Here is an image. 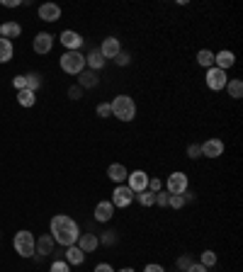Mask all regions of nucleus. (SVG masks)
<instances>
[{
	"label": "nucleus",
	"mask_w": 243,
	"mask_h": 272,
	"mask_svg": "<svg viewBox=\"0 0 243 272\" xmlns=\"http://www.w3.org/2000/svg\"><path fill=\"white\" fill-rule=\"evenodd\" d=\"M49 229H51L54 243H59V246H63V248L75 246L78 238H80L78 223L73 221L71 216H66V214H56V216L51 219V223H49Z\"/></svg>",
	"instance_id": "obj_1"
},
{
	"label": "nucleus",
	"mask_w": 243,
	"mask_h": 272,
	"mask_svg": "<svg viewBox=\"0 0 243 272\" xmlns=\"http://www.w3.org/2000/svg\"><path fill=\"white\" fill-rule=\"evenodd\" d=\"M12 246H15V253H17L20 258H34L36 238H34V234H32V231L22 229V231H17V234H15V238H12Z\"/></svg>",
	"instance_id": "obj_2"
},
{
	"label": "nucleus",
	"mask_w": 243,
	"mask_h": 272,
	"mask_svg": "<svg viewBox=\"0 0 243 272\" xmlns=\"http://www.w3.org/2000/svg\"><path fill=\"white\" fill-rule=\"evenodd\" d=\"M112 105V114L119 119V122H132L136 117V102L129 95H117V98L109 102Z\"/></svg>",
	"instance_id": "obj_3"
},
{
	"label": "nucleus",
	"mask_w": 243,
	"mask_h": 272,
	"mask_svg": "<svg viewBox=\"0 0 243 272\" xmlns=\"http://www.w3.org/2000/svg\"><path fill=\"white\" fill-rule=\"evenodd\" d=\"M59 63H61V71L68 75H78L80 71H85V56L80 51H66L59 59Z\"/></svg>",
	"instance_id": "obj_4"
},
{
	"label": "nucleus",
	"mask_w": 243,
	"mask_h": 272,
	"mask_svg": "<svg viewBox=\"0 0 243 272\" xmlns=\"http://www.w3.org/2000/svg\"><path fill=\"white\" fill-rule=\"evenodd\" d=\"M190 190V177L185 173H170L168 180H166V192L168 195H182V192H187Z\"/></svg>",
	"instance_id": "obj_5"
},
{
	"label": "nucleus",
	"mask_w": 243,
	"mask_h": 272,
	"mask_svg": "<svg viewBox=\"0 0 243 272\" xmlns=\"http://www.w3.org/2000/svg\"><path fill=\"white\" fill-rule=\"evenodd\" d=\"M205 83H207V87H209V90L219 93V90H224V87H226V83H229V75H226V71H221V68H217V66H212V68H207Z\"/></svg>",
	"instance_id": "obj_6"
},
{
	"label": "nucleus",
	"mask_w": 243,
	"mask_h": 272,
	"mask_svg": "<svg viewBox=\"0 0 243 272\" xmlns=\"http://www.w3.org/2000/svg\"><path fill=\"white\" fill-rule=\"evenodd\" d=\"M148 180H151V175L148 173H144V170H132V173L127 175V187L136 195V192L148 190Z\"/></svg>",
	"instance_id": "obj_7"
},
{
	"label": "nucleus",
	"mask_w": 243,
	"mask_h": 272,
	"mask_svg": "<svg viewBox=\"0 0 243 272\" xmlns=\"http://www.w3.org/2000/svg\"><path fill=\"white\" fill-rule=\"evenodd\" d=\"M132 199H134V192L127 185L114 187V192H112V204H114V209H127V207L132 204Z\"/></svg>",
	"instance_id": "obj_8"
},
{
	"label": "nucleus",
	"mask_w": 243,
	"mask_h": 272,
	"mask_svg": "<svg viewBox=\"0 0 243 272\" xmlns=\"http://www.w3.org/2000/svg\"><path fill=\"white\" fill-rule=\"evenodd\" d=\"M61 44L66 47V51H80L85 39L78 34V32H73V29H66V32H61Z\"/></svg>",
	"instance_id": "obj_9"
},
{
	"label": "nucleus",
	"mask_w": 243,
	"mask_h": 272,
	"mask_svg": "<svg viewBox=\"0 0 243 272\" xmlns=\"http://www.w3.org/2000/svg\"><path fill=\"white\" fill-rule=\"evenodd\" d=\"M199 149H202L205 158H219L224 153V141L221 139H207L205 144H199Z\"/></svg>",
	"instance_id": "obj_10"
},
{
	"label": "nucleus",
	"mask_w": 243,
	"mask_h": 272,
	"mask_svg": "<svg viewBox=\"0 0 243 272\" xmlns=\"http://www.w3.org/2000/svg\"><path fill=\"white\" fill-rule=\"evenodd\" d=\"M112 216H114V204H112L109 199L97 202V207H95V221L107 223V221H112Z\"/></svg>",
	"instance_id": "obj_11"
},
{
	"label": "nucleus",
	"mask_w": 243,
	"mask_h": 272,
	"mask_svg": "<svg viewBox=\"0 0 243 272\" xmlns=\"http://www.w3.org/2000/svg\"><path fill=\"white\" fill-rule=\"evenodd\" d=\"M39 20H44V22H59L61 8L56 3H44V5H39Z\"/></svg>",
	"instance_id": "obj_12"
},
{
	"label": "nucleus",
	"mask_w": 243,
	"mask_h": 272,
	"mask_svg": "<svg viewBox=\"0 0 243 272\" xmlns=\"http://www.w3.org/2000/svg\"><path fill=\"white\" fill-rule=\"evenodd\" d=\"M119 51H122V41L117 37H107L100 44V54L105 56V61H107V59H114Z\"/></svg>",
	"instance_id": "obj_13"
},
{
	"label": "nucleus",
	"mask_w": 243,
	"mask_h": 272,
	"mask_svg": "<svg viewBox=\"0 0 243 272\" xmlns=\"http://www.w3.org/2000/svg\"><path fill=\"white\" fill-rule=\"evenodd\" d=\"M233 63H236V54L233 51L224 49V51H219V54H214V66L221 68V71H229Z\"/></svg>",
	"instance_id": "obj_14"
},
{
	"label": "nucleus",
	"mask_w": 243,
	"mask_h": 272,
	"mask_svg": "<svg viewBox=\"0 0 243 272\" xmlns=\"http://www.w3.org/2000/svg\"><path fill=\"white\" fill-rule=\"evenodd\" d=\"M75 246L80 248L83 253H95L97 246H100V238H97L95 234H80V238H78Z\"/></svg>",
	"instance_id": "obj_15"
},
{
	"label": "nucleus",
	"mask_w": 243,
	"mask_h": 272,
	"mask_svg": "<svg viewBox=\"0 0 243 272\" xmlns=\"http://www.w3.org/2000/svg\"><path fill=\"white\" fill-rule=\"evenodd\" d=\"M105 56H102V54H100V49H90L88 51V56H85V66H88V68H90V71H100V68H105Z\"/></svg>",
	"instance_id": "obj_16"
},
{
	"label": "nucleus",
	"mask_w": 243,
	"mask_h": 272,
	"mask_svg": "<svg viewBox=\"0 0 243 272\" xmlns=\"http://www.w3.org/2000/svg\"><path fill=\"white\" fill-rule=\"evenodd\" d=\"M54 47V37L49 34V32H39L34 37V51L36 54H49Z\"/></svg>",
	"instance_id": "obj_17"
},
{
	"label": "nucleus",
	"mask_w": 243,
	"mask_h": 272,
	"mask_svg": "<svg viewBox=\"0 0 243 272\" xmlns=\"http://www.w3.org/2000/svg\"><path fill=\"white\" fill-rule=\"evenodd\" d=\"M49 253H54V238H51V234L47 236H39L36 238V258H44V255H49Z\"/></svg>",
	"instance_id": "obj_18"
},
{
	"label": "nucleus",
	"mask_w": 243,
	"mask_h": 272,
	"mask_svg": "<svg viewBox=\"0 0 243 272\" xmlns=\"http://www.w3.org/2000/svg\"><path fill=\"white\" fill-rule=\"evenodd\" d=\"M127 175H129V170H127L122 163H112V165L107 168V177L112 180V183H119L122 185V183L127 180Z\"/></svg>",
	"instance_id": "obj_19"
},
{
	"label": "nucleus",
	"mask_w": 243,
	"mask_h": 272,
	"mask_svg": "<svg viewBox=\"0 0 243 272\" xmlns=\"http://www.w3.org/2000/svg\"><path fill=\"white\" fill-rule=\"evenodd\" d=\"M20 34H22V27L17 25V22H3V25H0V37L8 39V41L17 39Z\"/></svg>",
	"instance_id": "obj_20"
},
{
	"label": "nucleus",
	"mask_w": 243,
	"mask_h": 272,
	"mask_svg": "<svg viewBox=\"0 0 243 272\" xmlns=\"http://www.w3.org/2000/svg\"><path fill=\"white\" fill-rule=\"evenodd\" d=\"M63 258H66L68 265H80V262L85 260V253L78 246H68L66 250H63Z\"/></svg>",
	"instance_id": "obj_21"
},
{
	"label": "nucleus",
	"mask_w": 243,
	"mask_h": 272,
	"mask_svg": "<svg viewBox=\"0 0 243 272\" xmlns=\"http://www.w3.org/2000/svg\"><path fill=\"white\" fill-rule=\"evenodd\" d=\"M97 83H100V78H97V73L95 71H90V68H88V71H80V73H78V85L83 87H97Z\"/></svg>",
	"instance_id": "obj_22"
},
{
	"label": "nucleus",
	"mask_w": 243,
	"mask_h": 272,
	"mask_svg": "<svg viewBox=\"0 0 243 272\" xmlns=\"http://www.w3.org/2000/svg\"><path fill=\"white\" fill-rule=\"evenodd\" d=\"M15 56V47L8 39H0V63H8Z\"/></svg>",
	"instance_id": "obj_23"
},
{
	"label": "nucleus",
	"mask_w": 243,
	"mask_h": 272,
	"mask_svg": "<svg viewBox=\"0 0 243 272\" xmlns=\"http://www.w3.org/2000/svg\"><path fill=\"white\" fill-rule=\"evenodd\" d=\"M197 63H199L202 68H212V66H214V51L199 49L197 51Z\"/></svg>",
	"instance_id": "obj_24"
},
{
	"label": "nucleus",
	"mask_w": 243,
	"mask_h": 272,
	"mask_svg": "<svg viewBox=\"0 0 243 272\" xmlns=\"http://www.w3.org/2000/svg\"><path fill=\"white\" fill-rule=\"evenodd\" d=\"M134 197H136V202H139L141 207H153V204H156V192H151V190H144V192H136Z\"/></svg>",
	"instance_id": "obj_25"
},
{
	"label": "nucleus",
	"mask_w": 243,
	"mask_h": 272,
	"mask_svg": "<svg viewBox=\"0 0 243 272\" xmlns=\"http://www.w3.org/2000/svg\"><path fill=\"white\" fill-rule=\"evenodd\" d=\"M224 90H229V95L233 100H241L243 98V80H238V78H236V80H229Z\"/></svg>",
	"instance_id": "obj_26"
},
{
	"label": "nucleus",
	"mask_w": 243,
	"mask_h": 272,
	"mask_svg": "<svg viewBox=\"0 0 243 272\" xmlns=\"http://www.w3.org/2000/svg\"><path fill=\"white\" fill-rule=\"evenodd\" d=\"M17 102H20L22 107H34L36 93H32V90H20V93H17Z\"/></svg>",
	"instance_id": "obj_27"
},
{
	"label": "nucleus",
	"mask_w": 243,
	"mask_h": 272,
	"mask_svg": "<svg viewBox=\"0 0 243 272\" xmlns=\"http://www.w3.org/2000/svg\"><path fill=\"white\" fill-rule=\"evenodd\" d=\"M24 78H27V90L36 93V90L42 87V73H27Z\"/></svg>",
	"instance_id": "obj_28"
},
{
	"label": "nucleus",
	"mask_w": 243,
	"mask_h": 272,
	"mask_svg": "<svg viewBox=\"0 0 243 272\" xmlns=\"http://www.w3.org/2000/svg\"><path fill=\"white\" fill-rule=\"evenodd\" d=\"M199 265H205L207 270L214 267V265H217V253H214V250H205L202 258H199Z\"/></svg>",
	"instance_id": "obj_29"
},
{
	"label": "nucleus",
	"mask_w": 243,
	"mask_h": 272,
	"mask_svg": "<svg viewBox=\"0 0 243 272\" xmlns=\"http://www.w3.org/2000/svg\"><path fill=\"white\" fill-rule=\"evenodd\" d=\"M49 272H71V265L66 260H54V265L49 267Z\"/></svg>",
	"instance_id": "obj_30"
},
{
	"label": "nucleus",
	"mask_w": 243,
	"mask_h": 272,
	"mask_svg": "<svg viewBox=\"0 0 243 272\" xmlns=\"http://www.w3.org/2000/svg\"><path fill=\"white\" fill-rule=\"evenodd\" d=\"M97 117H102V119L112 117V105H109V102H100V105H97Z\"/></svg>",
	"instance_id": "obj_31"
},
{
	"label": "nucleus",
	"mask_w": 243,
	"mask_h": 272,
	"mask_svg": "<svg viewBox=\"0 0 243 272\" xmlns=\"http://www.w3.org/2000/svg\"><path fill=\"white\" fill-rule=\"evenodd\" d=\"M112 61L117 63V66H129V63H132V54H127V51H119V54H117V56H114Z\"/></svg>",
	"instance_id": "obj_32"
},
{
	"label": "nucleus",
	"mask_w": 243,
	"mask_h": 272,
	"mask_svg": "<svg viewBox=\"0 0 243 272\" xmlns=\"http://www.w3.org/2000/svg\"><path fill=\"white\" fill-rule=\"evenodd\" d=\"M168 207H173V209H182V207H185V197H182V195H170Z\"/></svg>",
	"instance_id": "obj_33"
},
{
	"label": "nucleus",
	"mask_w": 243,
	"mask_h": 272,
	"mask_svg": "<svg viewBox=\"0 0 243 272\" xmlns=\"http://www.w3.org/2000/svg\"><path fill=\"white\" fill-rule=\"evenodd\" d=\"M100 243H102V246H112V243H117V234H114V231H105V234L100 236Z\"/></svg>",
	"instance_id": "obj_34"
},
{
	"label": "nucleus",
	"mask_w": 243,
	"mask_h": 272,
	"mask_svg": "<svg viewBox=\"0 0 243 272\" xmlns=\"http://www.w3.org/2000/svg\"><path fill=\"white\" fill-rule=\"evenodd\" d=\"M12 87H15L17 93H20V90H27V78H24V75H15V78H12Z\"/></svg>",
	"instance_id": "obj_35"
},
{
	"label": "nucleus",
	"mask_w": 243,
	"mask_h": 272,
	"mask_svg": "<svg viewBox=\"0 0 243 272\" xmlns=\"http://www.w3.org/2000/svg\"><path fill=\"white\" fill-rule=\"evenodd\" d=\"M187 156H190L192 161L202 158V149H199V144H190V146H187Z\"/></svg>",
	"instance_id": "obj_36"
},
{
	"label": "nucleus",
	"mask_w": 243,
	"mask_h": 272,
	"mask_svg": "<svg viewBox=\"0 0 243 272\" xmlns=\"http://www.w3.org/2000/svg\"><path fill=\"white\" fill-rule=\"evenodd\" d=\"M175 265H178V270H180V272H185L187 267H190V265H192V258H190V255H180Z\"/></svg>",
	"instance_id": "obj_37"
},
{
	"label": "nucleus",
	"mask_w": 243,
	"mask_h": 272,
	"mask_svg": "<svg viewBox=\"0 0 243 272\" xmlns=\"http://www.w3.org/2000/svg\"><path fill=\"white\" fill-rule=\"evenodd\" d=\"M168 199H170L168 192H163V190H160V192H156V204H158V207H168Z\"/></svg>",
	"instance_id": "obj_38"
},
{
	"label": "nucleus",
	"mask_w": 243,
	"mask_h": 272,
	"mask_svg": "<svg viewBox=\"0 0 243 272\" xmlns=\"http://www.w3.org/2000/svg\"><path fill=\"white\" fill-rule=\"evenodd\" d=\"M68 98H71V100H80V98H83V87H80V85H71V87H68Z\"/></svg>",
	"instance_id": "obj_39"
},
{
	"label": "nucleus",
	"mask_w": 243,
	"mask_h": 272,
	"mask_svg": "<svg viewBox=\"0 0 243 272\" xmlns=\"http://www.w3.org/2000/svg\"><path fill=\"white\" fill-rule=\"evenodd\" d=\"M148 190H151V192H160V190H163V180L151 177V180H148Z\"/></svg>",
	"instance_id": "obj_40"
},
{
	"label": "nucleus",
	"mask_w": 243,
	"mask_h": 272,
	"mask_svg": "<svg viewBox=\"0 0 243 272\" xmlns=\"http://www.w3.org/2000/svg\"><path fill=\"white\" fill-rule=\"evenodd\" d=\"M144 272H166V267L158 265V262H148V265L144 267Z\"/></svg>",
	"instance_id": "obj_41"
},
{
	"label": "nucleus",
	"mask_w": 243,
	"mask_h": 272,
	"mask_svg": "<svg viewBox=\"0 0 243 272\" xmlns=\"http://www.w3.org/2000/svg\"><path fill=\"white\" fill-rule=\"evenodd\" d=\"M185 272H209V270H207L205 265H199V262H192V265H190Z\"/></svg>",
	"instance_id": "obj_42"
},
{
	"label": "nucleus",
	"mask_w": 243,
	"mask_h": 272,
	"mask_svg": "<svg viewBox=\"0 0 243 272\" xmlns=\"http://www.w3.org/2000/svg\"><path fill=\"white\" fill-rule=\"evenodd\" d=\"M95 272H114V267H112L109 262H100V265L95 267Z\"/></svg>",
	"instance_id": "obj_43"
},
{
	"label": "nucleus",
	"mask_w": 243,
	"mask_h": 272,
	"mask_svg": "<svg viewBox=\"0 0 243 272\" xmlns=\"http://www.w3.org/2000/svg\"><path fill=\"white\" fill-rule=\"evenodd\" d=\"M3 5L5 8H17V5H22V0H3Z\"/></svg>",
	"instance_id": "obj_44"
},
{
	"label": "nucleus",
	"mask_w": 243,
	"mask_h": 272,
	"mask_svg": "<svg viewBox=\"0 0 243 272\" xmlns=\"http://www.w3.org/2000/svg\"><path fill=\"white\" fill-rule=\"evenodd\" d=\"M114 272H134L132 267H124V270H114Z\"/></svg>",
	"instance_id": "obj_45"
},
{
	"label": "nucleus",
	"mask_w": 243,
	"mask_h": 272,
	"mask_svg": "<svg viewBox=\"0 0 243 272\" xmlns=\"http://www.w3.org/2000/svg\"><path fill=\"white\" fill-rule=\"evenodd\" d=\"M0 39H3V37H0Z\"/></svg>",
	"instance_id": "obj_46"
}]
</instances>
